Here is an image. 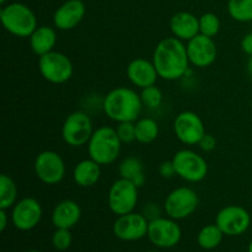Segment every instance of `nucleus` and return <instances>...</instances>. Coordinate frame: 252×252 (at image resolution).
<instances>
[{"mask_svg": "<svg viewBox=\"0 0 252 252\" xmlns=\"http://www.w3.org/2000/svg\"><path fill=\"white\" fill-rule=\"evenodd\" d=\"M153 63L159 78L165 80H179L189 70V54L181 39L167 37L158 43L153 53Z\"/></svg>", "mask_w": 252, "mask_h": 252, "instance_id": "f257e3e1", "label": "nucleus"}, {"mask_svg": "<svg viewBox=\"0 0 252 252\" xmlns=\"http://www.w3.org/2000/svg\"><path fill=\"white\" fill-rule=\"evenodd\" d=\"M103 111L115 122H135L142 112L143 102L140 95L128 88L111 90L103 98Z\"/></svg>", "mask_w": 252, "mask_h": 252, "instance_id": "f03ea898", "label": "nucleus"}, {"mask_svg": "<svg viewBox=\"0 0 252 252\" xmlns=\"http://www.w3.org/2000/svg\"><path fill=\"white\" fill-rule=\"evenodd\" d=\"M121 142L115 128L100 127L94 132L88 143L89 155L100 165H110L117 160L121 153Z\"/></svg>", "mask_w": 252, "mask_h": 252, "instance_id": "7ed1b4c3", "label": "nucleus"}, {"mask_svg": "<svg viewBox=\"0 0 252 252\" xmlns=\"http://www.w3.org/2000/svg\"><path fill=\"white\" fill-rule=\"evenodd\" d=\"M4 29L16 37H30L37 29V19L31 9L22 2L5 5L0 11Z\"/></svg>", "mask_w": 252, "mask_h": 252, "instance_id": "20e7f679", "label": "nucleus"}, {"mask_svg": "<svg viewBox=\"0 0 252 252\" xmlns=\"http://www.w3.org/2000/svg\"><path fill=\"white\" fill-rule=\"evenodd\" d=\"M38 69L41 75L52 84H64L73 75V63L61 52H49L39 57Z\"/></svg>", "mask_w": 252, "mask_h": 252, "instance_id": "39448f33", "label": "nucleus"}, {"mask_svg": "<svg viewBox=\"0 0 252 252\" xmlns=\"http://www.w3.org/2000/svg\"><path fill=\"white\" fill-rule=\"evenodd\" d=\"M91 118L81 111H75L65 118L62 127V137L68 145L74 148L88 144L93 137Z\"/></svg>", "mask_w": 252, "mask_h": 252, "instance_id": "423d86ee", "label": "nucleus"}, {"mask_svg": "<svg viewBox=\"0 0 252 252\" xmlns=\"http://www.w3.org/2000/svg\"><path fill=\"white\" fill-rule=\"evenodd\" d=\"M138 202V187L126 179H118L108 191V207L116 216H125L134 211Z\"/></svg>", "mask_w": 252, "mask_h": 252, "instance_id": "0eeeda50", "label": "nucleus"}, {"mask_svg": "<svg viewBox=\"0 0 252 252\" xmlns=\"http://www.w3.org/2000/svg\"><path fill=\"white\" fill-rule=\"evenodd\" d=\"M172 162L176 175L185 181L199 182L208 174V165L204 158L192 150L184 149L177 152L172 158Z\"/></svg>", "mask_w": 252, "mask_h": 252, "instance_id": "6e6552de", "label": "nucleus"}, {"mask_svg": "<svg viewBox=\"0 0 252 252\" xmlns=\"http://www.w3.org/2000/svg\"><path fill=\"white\" fill-rule=\"evenodd\" d=\"M199 198L189 187H179L167 194L164 208L171 219H185L197 209Z\"/></svg>", "mask_w": 252, "mask_h": 252, "instance_id": "1a4fd4ad", "label": "nucleus"}, {"mask_svg": "<svg viewBox=\"0 0 252 252\" xmlns=\"http://www.w3.org/2000/svg\"><path fill=\"white\" fill-rule=\"evenodd\" d=\"M34 172L43 184H59L65 176V164L63 158L53 150L39 153L34 160Z\"/></svg>", "mask_w": 252, "mask_h": 252, "instance_id": "9d476101", "label": "nucleus"}, {"mask_svg": "<svg viewBox=\"0 0 252 252\" xmlns=\"http://www.w3.org/2000/svg\"><path fill=\"white\" fill-rule=\"evenodd\" d=\"M174 130L176 137L187 145L198 144L206 134L203 121L192 111H185L175 118Z\"/></svg>", "mask_w": 252, "mask_h": 252, "instance_id": "9b49d317", "label": "nucleus"}, {"mask_svg": "<svg viewBox=\"0 0 252 252\" xmlns=\"http://www.w3.org/2000/svg\"><path fill=\"white\" fill-rule=\"evenodd\" d=\"M181 229L174 219L154 218L149 221L148 238L158 248H172L181 239Z\"/></svg>", "mask_w": 252, "mask_h": 252, "instance_id": "f8f14e48", "label": "nucleus"}, {"mask_svg": "<svg viewBox=\"0 0 252 252\" xmlns=\"http://www.w3.org/2000/svg\"><path fill=\"white\" fill-rule=\"evenodd\" d=\"M251 218L249 212L240 206H228L221 209L216 219V224L224 235H241L249 229Z\"/></svg>", "mask_w": 252, "mask_h": 252, "instance_id": "ddd939ff", "label": "nucleus"}, {"mask_svg": "<svg viewBox=\"0 0 252 252\" xmlns=\"http://www.w3.org/2000/svg\"><path fill=\"white\" fill-rule=\"evenodd\" d=\"M147 217L138 213H128L120 216L113 224V233L123 241H135L148 235Z\"/></svg>", "mask_w": 252, "mask_h": 252, "instance_id": "4468645a", "label": "nucleus"}, {"mask_svg": "<svg viewBox=\"0 0 252 252\" xmlns=\"http://www.w3.org/2000/svg\"><path fill=\"white\" fill-rule=\"evenodd\" d=\"M42 218V207L37 199L26 197L16 202L11 213L12 224L19 230L27 231L38 225Z\"/></svg>", "mask_w": 252, "mask_h": 252, "instance_id": "2eb2a0df", "label": "nucleus"}, {"mask_svg": "<svg viewBox=\"0 0 252 252\" xmlns=\"http://www.w3.org/2000/svg\"><path fill=\"white\" fill-rule=\"evenodd\" d=\"M186 48L189 63L198 68H206V66L212 65L218 54L217 44L213 38L201 33L189 39Z\"/></svg>", "mask_w": 252, "mask_h": 252, "instance_id": "dca6fc26", "label": "nucleus"}, {"mask_svg": "<svg viewBox=\"0 0 252 252\" xmlns=\"http://www.w3.org/2000/svg\"><path fill=\"white\" fill-rule=\"evenodd\" d=\"M86 7L83 0H66L53 15L54 26L62 31L73 30L83 21Z\"/></svg>", "mask_w": 252, "mask_h": 252, "instance_id": "f3484780", "label": "nucleus"}, {"mask_svg": "<svg viewBox=\"0 0 252 252\" xmlns=\"http://www.w3.org/2000/svg\"><path fill=\"white\" fill-rule=\"evenodd\" d=\"M127 76L133 85L140 89L155 85L159 74L154 63L144 58L133 59L127 66Z\"/></svg>", "mask_w": 252, "mask_h": 252, "instance_id": "a211bd4d", "label": "nucleus"}, {"mask_svg": "<svg viewBox=\"0 0 252 252\" xmlns=\"http://www.w3.org/2000/svg\"><path fill=\"white\" fill-rule=\"evenodd\" d=\"M170 29L176 38L189 42L199 34V17L192 12H176L170 20Z\"/></svg>", "mask_w": 252, "mask_h": 252, "instance_id": "6ab92c4d", "label": "nucleus"}, {"mask_svg": "<svg viewBox=\"0 0 252 252\" xmlns=\"http://www.w3.org/2000/svg\"><path fill=\"white\" fill-rule=\"evenodd\" d=\"M81 209L75 201L65 199L54 207L52 221L57 229H70L80 220Z\"/></svg>", "mask_w": 252, "mask_h": 252, "instance_id": "aec40b11", "label": "nucleus"}, {"mask_svg": "<svg viewBox=\"0 0 252 252\" xmlns=\"http://www.w3.org/2000/svg\"><path fill=\"white\" fill-rule=\"evenodd\" d=\"M101 176V165L95 160L86 159L78 162L74 167L73 177L78 186L88 189L97 184Z\"/></svg>", "mask_w": 252, "mask_h": 252, "instance_id": "412c9836", "label": "nucleus"}, {"mask_svg": "<svg viewBox=\"0 0 252 252\" xmlns=\"http://www.w3.org/2000/svg\"><path fill=\"white\" fill-rule=\"evenodd\" d=\"M57 43V33L52 27L39 26L30 36V46L37 56H44L53 51Z\"/></svg>", "mask_w": 252, "mask_h": 252, "instance_id": "4be33fe9", "label": "nucleus"}, {"mask_svg": "<svg viewBox=\"0 0 252 252\" xmlns=\"http://www.w3.org/2000/svg\"><path fill=\"white\" fill-rule=\"evenodd\" d=\"M118 171H120V175L122 179L133 182L138 189L145 184L144 166H143V162L138 158H126L120 164Z\"/></svg>", "mask_w": 252, "mask_h": 252, "instance_id": "5701e85b", "label": "nucleus"}, {"mask_svg": "<svg viewBox=\"0 0 252 252\" xmlns=\"http://www.w3.org/2000/svg\"><path fill=\"white\" fill-rule=\"evenodd\" d=\"M159 134V126L157 121L150 117L140 118L135 122V140L142 144H150Z\"/></svg>", "mask_w": 252, "mask_h": 252, "instance_id": "b1692460", "label": "nucleus"}, {"mask_svg": "<svg viewBox=\"0 0 252 252\" xmlns=\"http://www.w3.org/2000/svg\"><path fill=\"white\" fill-rule=\"evenodd\" d=\"M17 199V187L14 180L6 174L0 176V209H9Z\"/></svg>", "mask_w": 252, "mask_h": 252, "instance_id": "393cba45", "label": "nucleus"}, {"mask_svg": "<svg viewBox=\"0 0 252 252\" xmlns=\"http://www.w3.org/2000/svg\"><path fill=\"white\" fill-rule=\"evenodd\" d=\"M224 233L220 230L217 224H212V225H207L199 231L198 234V244L201 248L206 249V250H212L216 249L219 244L223 240Z\"/></svg>", "mask_w": 252, "mask_h": 252, "instance_id": "a878e982", "label": "nucleus"}, {"mask_svg": "<svg viewBox=\"0 0 252 252\" xmlns=\"http://www.w3.org/2000/svg\"><path fill=\"white\" fill-rule=\"evenodd\" d=\"M229 15L240 22L252 21V0H229Z\"/></svg>", "mask_w": 252, "mask_h": 252, "instance_id": "bb28decb", "label": "nucleus"}, {"mask_svg": "<svg viewBox=\"0 0 252 252\" xmlns=\"http://www.w3.org/2000/svg\"><path fill=\"white\" fill-rule=\"evenodd\" d=\"M220 30L219 17L213 12H206L199 17V33L207 37H216Z\"/></svg>", "mask_w": 252, "mask_h": 252, "instance_id": "cd10ccee", "label": "nucleus"}, {"mask_svg": "<svg viewBox=\"0 0 252 252\" xmlns=\"http://www.w3.org/2000/svg\"><path fill=\"white\" fill-rule=\"evenodd\" d=\"M140 98H142L143 106H147L150 110H154V108H158L161 105L162 93L159 88L153 85L149 86V88L142 89Z\"/></svg>", "mask_w": 252, "mask_h": 252, "instance_id": "c85d7f7f", "label": "nucleus"}, {"mask_svg": "<svg viewBox=\"0 0 252 252\" xmlns=\"http://www.w3.org/2000/svg\"><path fill=\"white\" fill-rule=\"evenodd\" d=\"M53 246L59 251H64L71 245V234L69 229H57L53 234Z\"/></svg>", "mask_w": 252, "mask_h": 252, "instance_id": "c756f323", "label": "nucleus"}, {"mask_svg": "<svg viewBox=\"0 0 252 252\" xmlns=\"http://www.w3.org/2000/svg\"><path fill=\"white\" fill-rule=\"evenodd\" d=\"M118 137L122 143H132L135 140V123L134 122H121L116 128Z\"/></svg>", "mask_w": 252, "mask_h": 252, "instance_id": "7c9ffc66", "label": "nucleus"}, {"mask_svg": "<svg viewBox=\"0 0 252 252\" xmlns=\"http://www.w3.org/2000/svg\"><path fill=\"white\" fill-rule=\"evenodd\" d=\"M198 145L201 147L202 150L204 152H212V150L216 149L217 147V139L212 134H204L203 138L201 139V142L198 143Z\"/></svg>", "mask_w": 252, "mask_h": 252, "instance_id": "2f4dec72", "label": "nucleus"}, {"mask_svg": "<svg viewBox=\"0 0 252 252\" xmlns=\"http://www.w3.org/2000/svg\"><path fill=\"white\" fill-rule=\"evenodd\" d=\"M159 174L161 175L162 177H165V179H170V177H172L174 175H176V171H175V166H174V162H172V160L171 161H164L160 164Z\"/></svg>", "mask_w": 252, "mask_h": 252, "instance_id": "473e14b6", "label": "nucleus"}, {"mask_svg": "<svg viewBox=\"0 0 252 252\" xmlns=\"http://www.w3.org/2000/svg\"><path fill=\"white\" fill-rule=\"evenodd\" d=\"M241 48L248 56H252V32L244 36L243 41H241Z\"/></svg>", "mask_w": 252, "mask_h": 252, "instance_id": "72a5a7b5", "label": "nucleus"}, {"mask_svg": "<svg viewBox=\"0 0 252 252\" xmlns=\"http://www.w3.org/2000/svg\"><path fill=\"white\" fill-rule=\"evenodd\" d=\"M7 224V216L6 209H0V230L4 231Z\"/></svg>", "mask_w": 252, "mask_h": 252, "instance_id": "f704fd0d", "label": "nucleus"}, {"mask_svg": "<svg viewBox=\"0 0 252 252\" xmlns=\"http://www.w3.org/2000/svg\"><path fill=\"white\" fill-rule=\"evenodd\" d=\"M248 71H249V74L252 76V56L250 57V59H249V62H248Z\"/></svg>", "mask_w": 252, "mask_h": 252, "instance_id": "c9c22d12", "label": "nucleus"}, {"mask_svg": "<svg viewBox=\"0 0 252 252\" xmlns=\"http://www.w3.org/2000/svg\"><path fill=\"white\" fill-rule=\"evenodd\" d=\"M249 252H252V241L250 243V246H249Z\"/></svg>", "mask_w": 252, "mask_h": 252, "instance_id": "e433bc0d", "label": "nucleus"}, {"mask_svg": "<svg viewBox=\"0 0 252 252\" xmlns=\"http://www.w3.org/2000/svg\"><path fill=\"white\" fill-rule=\"evenodd\" d=\"M6 1H7V0H0V4H1V5H4L5 2H6Z\"/></svg>", "mask_w": 252, "mask_h": 252, "instance_id": "4c0bfd02", "label": "nucleus"}, {"mask_svg": "<svg viewBox=\"0 0 252 252\" xmlns=\"http://www.w3.org/2000/svg\"><path fill=\"white\" fill-rule=\"evenodd\" d=\"M27 252H41V251H37V250H30V251H27Z\"/></svg>", "mask_w": 252, "mask_h": 252, "instance_id": "58836bf2", "label": "nucleus"}, {"mask_svg": "<svg viewBox=\"0 0 252 252\" xmlns=\"http://www.w3.org/2000/svg\"><path fill=\"white\" fill-rule=\"evenodd\" d=\"M149 252H157V251H149Z\"/></svg>", "mask_w": 252, "mask_h": 252, "instance_id": "ea45409f", "label": "nucleus"}]
</instances>
